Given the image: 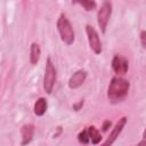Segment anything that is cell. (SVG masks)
Instances as JSON below:
<instances>
[{"label":"cell","mask_w":146,"mask_h":146,"mask_svg":"<svg viewBox=\"0 0 146 146\" xmlns=\"http://www.w3.org/2000/svg\"><path fill=\"white\" fill-rule=\"evenodd\" d=\"M130 88L129 81H127L123 78L115 76L111 80L108 89H107V97L112 104H117L124 100V98L128 95Z\"/></svg>","instance_id":"1"},{"label":"cell","mask_w":146,"mask_h":146,"mask_svg":"<svg viewBox=\"0 0 146 146\" xmlns=\"http://www.w3.org/2000/svg\"><path fill=\"white\" fill-rule=\"evenodd\" d=\"M57 30L60 35V39L67 46H71L74 42V31L72 27L71 22L66 17L65 14H60L57 21Z\"/></svg>","instance_id":"2"},{"label":"cell","mask_w":146,"mask_h":146,"mask_svg":"<svg viewBox=\"0 0 146 146\" xmlns=\"http://www.w3.org/2000/svg\"><path fill=\"white\" fill-rule=\"evenodd\" d=\"M56 82V68L50 58L47 59L46 68H44V76H43V88L47 94H51L54 86Z\"/></svg>","instance_id":"3"},{"label":"cell","mask_w":146,"mask_h":146,"mask_svg":"<svg viewBox=\"0 0 146 146\" xmlns=\"http://www.w3.org/2000/svg\"><path fill=\"white\" fill-rule=\"evenodd\" d=\"M111 14H112V3L110 1H104L97 13V23L103 33L106 32V27H107Z\"/></svg>","instance_id":"4"},{"label":"cell","mask_w":146,"mask_h":146,"mask_svg":"<svg viewBox=\"0 0 146 146\" xmlns=\"http://www.w3.org/2000/svg\"><path fill=\"white\" fill-rule=\"evenodd\" d=\"M86 33H87L88 42H89L91 50L95 54H100L103 48H102V42H100V39H99L97 31L91 25H86Z\"/></svg>","instance_id":"5"},{"label":"cell","mask_w":146,"mask_h":146,"mask_svg":"<svg viewBox=\"0 0 146 146\" xmlns=\"http://www.w3.org/2000/svg\"><path fill=\"white\" fill-rule=\"evenodd\" d=\"M112 68L116 74H125L129 70V62L122 56H114L112 59Z\"/></svg>","instance_id":"6"},{"label":"cell","mask_w":146,"mask_h":146,"mask_svg":"<svg viewBox=\"0 0 146 146\" xmlns=\"http://www.w3.org/2000/svg\"><path fill=\"white\" fill-rule=\"evenodd\" d=\"M125 123H127V117H125V116H122L121 119H119V121L116 122V124H115L114 128L112 129L110 136H108L107 139L104 141V145H112V144L116 140V138L119 137V135L121 133V131L123 130Z\"/></svg>","instance_id":"7"},{"label":"cell","mask_w":146,"mask_h":146,"mask_svg":"<svg viewBox=\"0 0 146 146\" xmlns=\"http://www.w3.org/2000/svg\"><path fill=\"white\" fill-rule=\"evenodd\" d=\"M86 79H87V72L84 70H79L71 75V78L68 80V87L71 89H76L83 84Z\"/></svg>","instance_id":"8"},{"label":"cell","mask_w":146,"mask_h":146,"mask_svg":"<svg viewBox=\"0 0 146 146\" xmlns=\"http://www.w3.org/2000/svg\"><path fill=\"white\" fill-rule=\"evenodd\" d=\"M34 133V125L33 124H24L21 128V135H22V145L29 144Z\"/></svg>","instance_id":"9"},{"label":"cell","mask_w":146,"mask_h":146,"mask_svg":"<svg viewBox=\"0 0 146 146\" xmlns=\"http://www.w3.org/2000/svg\"><path fill=\"white\" fill-rule=\"evenodd\" d=\"M47 107H48V103H47L46 98L40 97V98L35 102V104H34V108H33L34 114L38 115V116H42V115L46 113Z\"/></svg>","instance_id":"10"},{"label":"cell","mask_w":146,"mask_h":146,"mask_svg":"<svg viewBox=\"0 0 146 146\" xmlns=\"http://www.w3.org/2000/svg\"><path fill=\"white\" fill-rule=\"evenodd\" d=\"M40 55H41V50L38 43L33 42L31 44V49H30V62L32 65L38 64L39 59H40Z\"/></svg>","instance_id":"11"},{"label":"cell","mask_w":146,"mask_h":146,"mask_svg":"<svg viewBox=\"0 0 146 146\" xmlns=\"http://www.w3.org/2000/svg\"><path fill=\"white\" fill-rule=\"evenodd\" d=\"M87 130H88V133H89V137H90V141L95 145L98 144L102 139V136H100V132L96 129V127L90 125V127L87 128Z\"/></svg>","instance_id":"12"},{"label":"cell","mask_w":146,"mask_h":146,"mask_svg":"<svg viewBox=\"0 0 146 146\" xmlns=\"http://www.w3.org/2000/svg\"><path fill=\"white\" fill-rule=\"evenodd\" d=\"M73 3L81 5L87 11H92L96 9V2L95 0H72Z\"/></svg>","instance_id":"13"},{"label":"cell","mask_w":146,"mask_h":146,"mask_svg":"<svg viewBox=\"0 0 146 146\" xmlns=\"http://www.w3.org/2000/svg\"><path fill=\"white\" fill-rule=\"evenodd\" d=\"M78 139H79V141L81 143V144H89L90 143V137H89V133H88V130L87 129H84V130H82L79 135H78Z\"/></svg>","instance_id":"14"},{"label":"cell","mask_w":146,"mask_h":146,"mask_svg":"<svg viewBox=\"0 0 146 146\" xmlns=\"http://www.w3.org/2000/svg\"><path fill=\"white\" fill-rule=\"evenodd\" d=\"M140 43H141L143 48H146V31L140 32Z\"/></svg>","instance_id":"15"},{"label":"cell","mask_w":146,"mask_h":146,"mask_svg":"<svg viewBox=\"0 0 146 146\" xmlns=\"http://www.w3.org/2000/svg\"><path fill=\"white\" fill-rule=\"evenodd\" d=\"M111 124H112V122L110 121V120H106L105 122H104V124H103V131H107L108 130V128L111 127Z\"/></svg>","instance_id":"16"},{"label":"cell","mask_w":146,"mask_h":146,"mask_svg":"<svg viewBox=\"0 0 146 146\" xmlns=\"http://www.w3.org/2000/svg\"><path fill=\"white\" fill-rule=\"evenodd\" d=\"M83 105V100H81V102H79V104H76V105H74L73 106V108L75 110V111H79L80 110V107Z\"/></svg>","instance_id":"17"},{"label":"cell","mask_w":146,"mask_h":146,"mask_svg":"<svg viewBox=\"0 0 146 146\" xmlns=\"http://www.w3.org/2000/svg\"><path fill=\"white\" fill-rule=\"evenodd\" d=\"M138 145H139V146H141V145H146V138H144V140H141Z\"/></svg>","instance_id":"18"},{"label":"cell","mask_w":146,"mask_h":146,"mask_svg":"<svg viewBox=\"0 0 146 146\" xmlns=\"http://www.w3.org/2000/svg\"><path fill=\"white\" fill-rule=\"evenodd\" d=\"M143 137H144V138H146V129H145V130H144V132H143Z\"/></svg>","instance_id":"19"}]
</instances>
